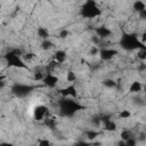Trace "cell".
<instances>
[{"mask_svg":"<svg viewBox=\"0 0 146 146\" xmlns=\"http://www.w3.org/2000/svg\"><path fill=\"white\" fill-rule=\"evenodd\" d=\"M80 14L83 18L96 19L102 16V9L98 7L95 0H86L80 8Z\"/></svg>","mask_w":146,"mask_h":146,"instance_id":"1","label":"cell"},{"mask_svg":"<svg viewBox=\"0 0 146 146\" xmlns=\"http://www.w3.org/2000/svg\"><path fill=\"white\" fill-rule=\"evenodd\" d=\"M120 44L125 50H136V49L145 48L144 43H141L139 41L138 34H130V33L123 34V36L120 40Z\"/></svg>","mask_w":146,"mask_h":146,"instance_id":"2","label":"cell"},{"mask_svg":"<svg viewBox=\"0 0 146 146\" xmlns=\"http://www.w3.org/2000/svg\"><path fill=\"white\" fill-rule=\"evenodd\" d=\"M42 82L46 87L51 89V88H55L59 83V76L55 74V72H46L42 79Z\"/></svg>","mask_w":146,"mask_h":146,"instance_id":"3","label":"cell"},{"mask_svg":"<svg viewBox=\"0 0 146 146\" xmlns=\"http://www.w3.org/2000/svg\"><path fill=\"white\" fill-rule=\"evenodd\" d=\"M49 115L48 107L44 105H36L33 110V119L36 121H43Z\"/></svg>","mask_w":146,"mask_h":146,"instance_id":"4","label":"cell"},{"mask_svg":"<svg viewBox=\"0 0 146 146\" xmlns=\"http://www.w3.org/2000/svg\"><path fill=\"white\" fill-rule=\"evenodd\" d=\"M98 55L100 56L102 60H111L112 58H114L117 55V51L114 49H111V48H103L99 50Z\"/></svg>","mask_w":146,"mask_h":146,"instance_id":"5","label":"cell"},{"mask_svg":"<svg viewBox=\"0 0 146 146\" xmlns=\"http://www.w3.org/2000/svg\"><path fill=\"white\" fill-rule=\"evenodd\" d=\"M59 94L65 98H76L78 91L74 86H67L59 90Z\"/></svg>","mask_w":146,"mask_h":146,"instance_id":"6","label":"cell"},{"mask_svg":"<svg viewBox=\"0 0 146 146\" xmlns=\"http://www.w3.org/2000/svg\"><path fill=\"white\" fill-rule=\"evenodd\" d=\"M95 31H96V35L100 40L106 39V38H111V35H112V31L107 26H98V27H96Z\"/></svg>","mask_w":146,"mask_h":146,"instance_id":"7","label":"cell"},{"mask_svg":"<svg viewBox=\"0 0 146 146\" xmlns=\"http://www.w3.org/2000/svg\"><path fill=\"white\" fill-rule=\"evenodd\" d=\"M52 59H54L55 62H57L58 64L65 63L66 59H67L66 51H64V50H56L55 54H54V56H52Z\"/></svg>","mask_w":146,"mask_h":146,"instance_id":"8","label":"cell"},{"mask_svg":"<svg viewBox=\"0 0 146 146\" xmlns=\"http://www.w3.org/2000/svg\"><path fill=\"white\" fill-rule=\"evenodd\" d=\"M143 88H144L143 83H141L140 81L135 80V81H132V82L130 83V86H129V92H130V94H139V92L143 91Z\"/></svg>","mask_w":146,"mask_h":146,"instance_id":"9","label":"cell"},{"mask_svg":"<svg viewBox=\"0 0 146 146\" xmlns=\"http://www.w3.org/2000/svg\"><path fill=\"white\" fill-rule=\"evenodd\" d=\"M132 8L135 11H137V14H139V13L146 10V5H145L144 0H136L132 5Z\"/></svg>","mask_w":146,"mask_h":146,"instance_id":"10","label":"cell"},{"mask_svg":"<svg viewBox=\"0 0 146 146\" xmlns=\"http://www.w3.org/2000/svg\"><path fill=\"white\" fill-rule=\"evenodd\" d=\"M54 43L49 40V39H44V40H42V42H41V49L42 50H46V51H49V50H51V49H54Z\"/></svg>","mask_w":146,"mask_h":146,"instance_id":"11","label":"cell"},{"mask_svg":"<svg viewBox=\"0 0 146 146\" xmlns=\"http://www.w3.org/2000/svg\"><path fill=\"white\" fill-rule=\"evenodd\" d=\"M36 33H38V36L41 38L42 40L48 39V36H49V32H48V30L46 27H38L36 29Z\"/></svg>","mask_w":146,"mask_h":146,"instance_id":"12","label":"cell"},{"mask_svg":"<svg viewBox=\"0 0 146 146\" xmlns=\"http://www.w3.org/2000/svg\"><path fill=\"white\" fill-rule=\"evenodd\" d=\"M65 78H66V81L70 82V83H73L76 81V74L74 71L72 70H68L66 73H65Z\"/></svg>","mask_w":146,"mask_h":146,"instance_id":"13","label":"cell"},{"mask_svg":"<svg viewBox=\"0 0 146 146\" xmlns=\"http://www.w3.org/2000/svg\"><path fill=\"white\" fill-rule=\"evenodd\" d=\"M117 116H119L121 120H128V119H130V116H131V112H130L129 110H121V111L119 112Z\"/></svg>","mask_w":146,"mask_h":146,"instance_id":"14","label":"cell"},{"mask_svg":"<svg viewBox=\"0 0 146 146\" xmlns=\"http://www.w3.org/2000/svg\"><path fill=\"white\" fill-rule=\"evenodd\" d=\"M131 137H133L132 136V133H131V131L130 130H128V129H124V130H122L121 131V133H120V138L122 139V140H128L129 138H131Z\"/></svg>","mask_w":146,"mask_h":146,"instance_id":"15","label":"cell"},{"mask_svg":"<svg viewBox=\"0 0 146 146\" xmlns=\"http://www.w3.org/2000/svg\"><path fill=\"white\" fill-rule=\"evenodd\" d=\"M104 86L105 87H107V88H115L116 86H117V83L113 80V79H106V80H104Z\"/></svg>","mask_w":146,"mask_h":146,"instance_id":"16","label":"cell"},{"mask_svg":"<svg viewBox=\"0 0 146 146\" xmlns=\"http://www.w3.org/2000/svg\"><path fill=\"white\" fill-rule=\"evenodd\" d=\"M97 136H98V132H95V131L87 132V138H89V139H95Z\"/></svg>","mask_w":146,"mask_h":146,"instance_id":"17","label":"cell"},{"mask_svg":"<svg viewBox=\"0 0 146 146\" xmlns=\"http://www.w3.org/2000/svg\"><path fill=\"white\" fill-rule=\"evenodd\" d=\"M67 35H68V31H67V30H63V31H60V33H59V38H62V39L67 38Z\"/></svg>","mask_w":146,"mask_h":146,"instance_id":"18","label":"cell"},{"mask_svg":"<svg viewBox=\"0 0 146 146\" xmlns=\"http://www.w3.org/2000/svg\"><path fill=\"white\" fill-rule=\"evenodd\" d=\"M36 143H38L39 145H50V141L47 140V139H40V140H38Z\"/></svg>","mask_w":146,"mask_h":146,"instance_id":"19","label":"cell"}]
</instances>
